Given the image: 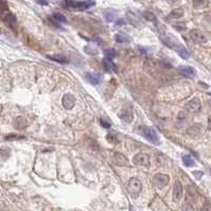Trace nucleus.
<instances>
[{"label":"nucleus","instance_id":"f257e3e1","mask_svg":"<svg viewBox=\"0 0 211 211\" xmlns=\"http://www.w3.org/2000/svg\"><path fill=\"white\" fill-rule=\"evenodd\" d=\"M63 6H66L69 9L78 10V11H84L89 7L95 6L94 1H73V0H68L63 2Z\"/></svg>","mask_w":211,"mask_h":211},{"label":"nucleus","instance_id":"f03ea898","mask_svg":"<svg viewBox=\"0 0 211 211\" xmlns=\"http://www.w3.org/2000/svg\"><path fill=\"white\" fill-rule=\"evenodd\" d=\"M127 189L131 196L136 197L141 191V182L137 177H132L129 181V183H128Z\"/></svg>","mask_w":211,"mask_h":211},{"label":"nucleus","instance_id":"7ed1b4c3","mask_svg":"<svg viewBox=\"0 0 211 211\" xmlns=\"http://www.w3.org/2000/svg\"><path fill=\"white\" fill-rule=\"evenodd\" d=\"M141 133H143L144 137L148 140L150 143L154 145H158L159 144V137L156 133V131L151 127H143L141 128Z\"/></svg>","mask_w":211,"mask_h":211},{"label":"nucleus","instance_id":"20e7f679","mask_svg":"<svg viewBox=\"0 0 211 211\" xmlns=\"http://www.w3.org/2000/svg\"><path fill=\"white\" fill-rule=\"evenodd\" d=\"M120 119L123 120L125 123H130L133 120V107L132 105H125L120 110L119 113Z\"/></svg>","mask_w":211,"mask_h":211},{"label":"nucleus","instance_id":"39448f33","mask_svg":"<svg viewBox=\"0 0 211 211\" xmlns=\"http://www.w3.org/2000/svg\"><path fill=\"white\" fill-rule=\"evenodd\" d=\"M169 181H170V179L167 174L157 173L153 177V185L157 188H163L169 184Z\"/></svg>","mask_w":211,"mask_h":211},{"label":"nucleus","instance_id":"423d86ee","mask_svg":"<svg viewBox=\"0 0 211 211\" xmlns=\"http://www.w3.org/2000/svg\"><path fill=\"white\" fill-rule=\"evenodd\" d=\"M200 107H202V106H200V100L199 98H196V97H194V98H192L191 100H189V101L185 105V109H186L188 112H191V113L199 112L200 110Z\"/></svg>","mask_w":211,"mask_h":211},{"label":"nucleus","instance_id":"0eeeda50","mask_svg":"<svg viewBox=\"0 0 211 211\" xmlns=\"http://www.w3.org/2000/svg\"><path fill=\"white\" fill-rule=\"evenodd\" d=\"M133 163L138 165V166L149 167V165H150V157L145 153H138L133 157Z\"/></svg>","mask_w":211,"mask_h":211},{"label":"nucleus","instance_id":"6e6552de","mask_svg":"<svg viewBox=\"0 0 211 211\" xmlns=\"http://www.w3.org/2000/svg\"><path fill=\"white\" fill-rule=\"evenodd\" d=\"M127 16H128V20L133 27L135 28H143L144 27V22L143 20L140 19V17H138V15L136 13L129 11L127 13Z\"/></svg>","mask_w":211,"mask_h":211},{"label":"nucleus","instance_id":"1a4fd4ad","mask_svg":"<svg viewBox=\"0 0 211 211\" xmlns=\"http://www.w3.org/2000/svg\"><path fill=\"white\" fill-rule=\"evenodd\" d=\"M190 36L193 39L195 42L197 43H205L207 42V37L202 31L197 30V29H193L190 31Z\"/></svg>","mask_w":211,"mask_h":211},{"label":"nucleus","instance_id":"9d476101","mask_svg":"<svg viewBox=\"0 0 211 211\" xmlns=\"http://www.w3.org/2000/svg\"><path fill=\"white\" fill-rule=\"evenodd\" d=\"M61 102H62L63 108H66L67 110H71V109H73L74 106H75V104H76V98L72 94L68 93V94L63 95Z\"/></svg>","mask_w":211,"mask_h":211},{"label":"nucleus","instance_id":"9b49d317","mask_svg":"<svg viewBox=\"0 0 211 211\" xmlns=\"http://www.w3.org/2000/svg\"><path fill=\"white\" fill-rule=\"evenodd\" d=\"M112 159H113V163H114L115 165H117V166H120V167L129 166V161H128V158L126 157L123 153L114 152Z\"/></svg>","mask_w":211,"mask_h":211},{"label":"nucleus","instance_id":"f8f14e48","mask_svg":"<svg viewBox=\"0 0 211 211\" xmlns=\"http://www.w3.org/2000/svg\"><path fill=\"white\" fill-rule=\"evenodd\" d=\"M172 196H173V200L174 202H179L182 200L183 196V187L182 184L179 181H176L174 183V186H173V193H172Z\"/></svg>","mask_w":211,"mask_h":211},{"label":"nucleus","instance_id":"ddd939ff","mask_svg":"<svg viewBox=\"0 0 211 211\" xmlns=\"http://www.w3.org/2000/svg\"><path fill=\"white\" fill-rule=\"evenodd\" d=\"M161 39H163V42L167 45V47H169L171 49H175L176 47H179V45H181V43L179 42V40H177L174 36L166 35V36H164Z\"/></svg>","mask_w":211,"mask_h":211},{"label":"nucleus","instance_id":"4468645a","mask_svg":"<svg viewBox=\"0 0 211 211\" xmlns=\"http://www.w3.org/2000/svg\"><path fill=\"white\" fill-rule=\"evenodd\" d=\"M188 123V115L185 111H181L177 113V116L175 119V123L177 126V128H183L187 125Z\"/></svg>","mask_w":211,"mask_h":211},{"label":"nucleus","instance_id":"2eb2a0df","mask_svg":"<svg viewBox=\"0 0 211 211\" xmlns=\"http://www.w3.org/2000/svg\"><path fill=\"white\" fill-rule=\"evenodd\" d=\"M202 123H194V125L190 126L187 129V134L191 137H195V136H199L202 133Z\"/></svg>","mask_w":211,"mask_h":211},{"label":"nucleus","instance_id":"dca6fc26","mask_svg":"<svg viewBox=\"0 0 211 211\" xmlns=\"http://www.w3.org/2000/svg\"><path fill=\"white\" fill-rule=\"evenodd\" d=\"M186 191H187V200H188V203H189V202H194V200L197 199V191H196V189L192 186V185L187 186Z\"/></svg>","mask_w":211,"mask_h":211},{"label":"nucleus","instance_id":"f3484780","mask_svg":"<svg viewBox=\"0 0 211 211\" xmlns=\"http://www.w3.org/2000/svg\"><path fill=\"white\" fill-rule=\"evenodd\" d=\"M179 72H181L183 76L188 77V78H193L195 74H196V72H195V70L192 67H181Z\"/></svg>","mask_w":211,"mask_h":211},{"label":"nucleus","instance_id":"a211bd4d","mask_svg":"<svg viewBox=\"0 0 211 211\" xmlns=\"http://www.w3.org/2000/svg\"><path fill=\"white\" fill-rule=\"evenodd\" d=\"M84 78L87 79V81L90 82L91 84H99L101 82V78H100L99 75H96V74H92V73H86L84 74Z\"/></svg>","mask_w":211,"mask_h":211},{"label":"nucleus","instance_id":"6ab92c4d","mask_svg":"<svg viewBox=\"0 0 211 211\" xmlns=\"http://www.w3.org/2000/svg\"><path fill=\"white\" fill-rule=\"evenodd\" d=\"M104 17H105L106 21L112 22V21H114V20L116 19V17H117V12H116V11H114V10H111V9L105 10V12H104Z\"/></svg>","mask_w":211,"mask_h":211},{"label":"nucleus","instance_id":"aec40b11","mask_svg":"<svg viewBox=\"0 0 211 211\" xmlns=\"http://www.w3.org/2000/svg\"><path fill=\"white\" fill-rule=\"evenodd\" d=\"M183 16H184V10L182 7H176L169 13L168 18L169 19H177V18H181Z\"/></svg>","mask_w":211,"mask_h":211},{"label":"nucleus","instance_id":"412c9836","mask_svg":"<svg viewBox=\"0 0 211 211\" xmlns=\"http://www.w3.org/2000/svg\"><path fill=\"white\" fill-rule=\"evenodd\" d=\"M174 50L176 51V53L179 54V56H181L182 58H184V59H188L189 58V52L187 51V49L184 47V45H179V47H176Z\"/></svg>","mask_w":211,"mask_h":211},{"label":"nucleus","instance_id":"4be33fe9","mask_svg":"<svg viewBox=\"0 0 211 211\" xmlns=\"http://www.w3.org/2000/svg\"><path fill=\"white\" fill-rule=\"evenodd\" d=\"M115 40H116V42H118V43H128L130 41L129 37H128L125 33H122V32L117 33V34L115 35Z\"/></svg>","mask_w":211,"mask_h":211},{"label":"nucleus","instance_id":"5701e85b","mask_svg":"<svg viewBox=\"0 0 211 211\" xmlns=\"http://www.w3.org/2000/svg\"><path fill=\"white\" fill-rule=\"evenodd\" d=\"M102 62H104V65L106 66V68L108 69V70L110 71H113V72H117V68H116V65H115L114 62L111 60V59H108V58H105L104 60H102Z\"/></svg>","mask_w":211,"mask_h":211},{"label":"nucleus","instance_id":"b1692460","mask_svg":"<svg viewBox=\"0 0 211 211\" xmlns=\"http://www.w3.org/2000/svg\"><path fill=\"white\" fill-rule=\"evenodd\" d=\"M182 161H183V164H184L186 167H193L194 164H195V161H193V158H192L190 155H188V154H185V155H183Z\"/></svg>","mask_w":211,"mask_h":211},{"label":"nucleus","instance_id":"393cba45","mask_svg":"<svg viewBox=\"0 0 211 211\" xmlns=\"http://www.w3.org/2000/svg\"><path fill=\"white\" fill-rule=\"evenodd\" d=\"M48 58H50L51 60L54 61H57L59 63H68L69 62V59L65 57L62 55H53V56H48Z\"/></svg>","mask_w":211,"mask_h":211},{"label":"nucleus","instance_id":"a878e982","mask_svg":"<svg viewBox=\"0 0 211 211\" xmlns=\"http://www.w3.org/2000/svg\"><path fill=\"white\" fill-rule=\"evenodd\" d=\"M14 125H15V127H16L17 129H24L25 126H27V122H25V119L24 117L19 116V117H17L16 119H15Z\"/></svg>","mask_w":211,"mask_h":211},{"label":"nucleus","instance_id":"bb28decb","mask_svg":"<svg viewBox=\"0 0 211 211\" xmlns=\"http://www.w3.org/2000/svg\"><path fill=\"white\" fill-rule=\"evenodd\" d=\"M104 53H105L106 58L111 59V60L117 56V53H116V51H115L114 49H107V50L104 51Z\"/></svg>","mask_w":211,"mask_h":211},{"label":"nucleus","instance_id":"cd10ccee","mask_svg":"<svg viewBox=\"0 0 211 211\" xmlns=\"http://www.w3.org/2000/svg\"><path fill=\"white\" fill-rule=\"evenodd\" d=\"M52 17H53V20H55V21L62 22V24H66L67 22V18L61 13H55V14H53Z\"/></svg>","mask_w":211,"mask_h":211},{"label":"nucleus","instance_id":"c85d7f7f","mask_svg":"<svg viewBox=\"0 0 211 211\" xmlns=\"http://www.w3.org/2000/svg\"><path fill=\"white\" fill-rule=\"evenodd\" d=\"M84 51H86V53L90 54V55H96V54L98 53L97 49L96 48H93L92 45H87V47L84 48Z\"/></svg>","mask_w":211,"mask_h":211},{"label":"nucleus","instance_id":"c756f323","mask_svg":"<svg viewBox=\"0 0 211 211\" xmlns=\"http://www.w3.org/2000/svg\"><path fill=\"white\" fill-rule=\"evenodd\" d=\"M10 155V149L7 148H2L0 149V157L2 159H6Z\"/></svg>","mask_w":211,"mask_h":211},{"label":"nucleus","instance_id":"7c9ffc66","mask_svg":"<svg viewBox=\"0 0 211 211\" xmlns=\"http://www.w3.org/2000/svg\"><path fill=\"white\" fill-rule=\"evenodd\" d=\"M144 16L147 20H149V21L151 22H156V18H155V15H153L152 13L150 12H145L144 13Z\"/></svg>","mask_w":211,"mask_h":211},{"label":"nucleus","instance_id":"2f4dec72","mask_svg":"<svg viewBox=\"0 0 211 211\" xmlns=\"http://www.w3.org/2000/svg\"><path fill=\"white\" fill-rule=\"evenodd\" d=\"M208 4L207 1H193V6L195 7V9H202V7L206 6Z\"/></svg>","mask_w":211,"mask_h":211},{"label":"nucleus","instance_id":"473e14b6","mask_svg":"<svg viewBox=\"0 0 211 211\" xmlns=\"http://www.w3.org/2000/svg\"><path fill=\"white\" fill-rule=\"evenodd\" d=\"M174 29L182 32V31L186 30V25H185L184 22H177V24H174Z\"/></svg>","mask_w":211,"mask_h":211},{"label":"nucleus","instance_id":"72a5a7b5","mask_svg":"<svg viewBox=\"0 0 211 211\" xmlns=\"http://www.w3.org/2000/svg\"><path fill=\"white\" fill-rule=\"evenodd\" d=\"M107 140L109 141V143H111V144H116L118 141L117 137L114 134H108L107 135Z\"/></svg>","mask_w":211,"mask_h":211},{"label":"nucleus","instance_id":"f704fd0d","mask_svg":"<svg viewBox=\"0 0 211 211\" xmlns=\"http://www.w3.org/2000/svg\"><path fill=\"white\" fill-rule=\"evenodd\" d=\"M182 211H194V210H193V207L191 206V204L187 202V203H185L184 206H183Z\"/></svg>","mask_w":211,"mask_h":211},{"label":"nucleus","instance_id":"c9c22d12","mask_svg":"<svg viewBox=\"0 0 211 211\" xmlns=\"http://www.w3.org/2000/svg\"><path fill=\"white\" fill-rule=\"evenodd\" d=\"M100 125H101L102 127L107 128V129H109V128L111 127V123H110L109 122H107V120H106L105 118H104V119H102V118L100 119Z\"/></svg>","mask_w":211,"mask_h":211},{"label":"nucleus","instance_id":"e433bc0d","mask_svg":"<svg viewBox=\"0 0 211 211\" xmlns=\"http://www.w3.org/2000/svg\"><path fill=\"white\" fill-rule=\"evenodd\" d=\"M20 138H24V136H17V135H9L6 137V140H20Z\"/></svg>","mask_w":211,"mask_h":211},{"label":"nucleus","instance_id":"4c0bfd02","mask_svg":"<svg viewBox=\"0 0 211 211\" xmlns=\"http://www.w3.org/2000/svg\"><path fill=\"white\" fill-rule=\"evenodd\" d=\"M193 175L195 176V179H200V177L203 176V172H200V171H193Z\"/></svg>","mask_w":211,"mask_h":211},{"label":"nucleus","instance_id":"58836bf2","mask_svg":"<svg viewBox=\"0 0 211 211\" xmlns=\"http://www.w3.org/2000/svg\"><path fill=\"white\" fill-rule=\"evenodd\" d=\"M202 211H211V205L210 204H205L203 206Z\"/></svg>","mask_w":211,"mask_h":211},{"label":"nucleus","instance_id":"ea45409f","mask_svg":"<svg viewBox=\"0 0 211 211\" xmlns=\"http://www.w3.org/2000/svg\"><path fill=\"white\" fill-rule=\"evenodd\" d=\"M125 24H126V21H125V19H123V18L116 21V25H118V27H122V25H125Z\"/></svg>","mask_w":211,"mask_h":211},{"label":"nucleus","instance_id":"a19ab883","mask_svg":"<svg viewBox=\"0 0 211 211\" xmlns=\"http://www.w3.org/2000/svg\"><path fill=\"white\" fill-rule=\"evenodd\" d=\"M206 20H207L208 24H211V14H209V15H207V16H206Z\"/></svg>","mask_w":211,"mask_h":211},{"label":"nucleus","instance_id":"79ce46f5","mask_svg":"<svg viewBox=\"0 0 211 211\" xmlns=\"http://www.w3.org/2000/svg\"><path fill=\"white\" fill-rule=\"evenodd\" d=\"M208 128L211 130V115L209 116V118H208Z\"/></svg>","mask_w":211,"mask_h":211},{"label":"nucleus","instance_id":"37998d69","mask_svg":"<svg viewBox=\"0 0 211 211\" xmlns=\"http://www.w3.org/2000/svg\"><path fill=\"white\" fill-rule=\"evenodd\" d=\"M140 52L143 53V54H148V52H147V49H145V48H140Z\"/></svg>","mask_w":211,"mask_h":211},{"label":"nucleus","instance_id":"c03bdc74","mask_svg":"<svg viewBox=\"0 0 211 211\" xmlns=\"http://www.w3.org/2000/svg\"><path fill=\"white\" fill-rule=\"evenodd\" d=\"M38 3L43 4V6H47V4H48V2H45V1H38Z\"/></svg>","mask_w":211,"mask_h":211}]
</instances>
